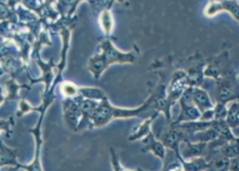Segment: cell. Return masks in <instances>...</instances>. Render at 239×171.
<instances>
[{
  "instance_id": "cell-1",
  "label": "cell",
  "mask_w": 239,
  "mask_h": 171,
  "mask_svg": "<svg viewBox=\"0 0 239 171\" xmlns=\"http://www.w3.org/2000/svg\"><path fill=\"white\" fill-rule=\"evenodd\" d=\"M44 117V112L42 113L39 121L37 123L36 126L34 128L30 129V132L34 135L35 138V142H36V147H35V156L33 161L29 164H18V166L20 168H23L26 171H43L42 164H41L40 160V152H41V147L42 145V133H41V128H42V123Z\"/></svg>"
},
{
  "instance_id": "cell-2",
  "label": "cell",
  "mask_w": 239,
  "mask_h": 171,
  "mask_svg": "<svg viewBox=\"0 0 239 171\" xmlns=\"http://www.w3.org/2000/svg\"><path fill=\"white\" fill-rule=\"evenodd\" d=\"M142 142L144 145L143 150L146 151H151L155 156L159 157V158H164L165 150L163 145L161 142L156 141L151 132L147 136L142 140Z\"/></svg>"
},
{
  "instance_id": "cell-3",
  "label": "cell",
  "mask_w": 239,
  "mask_h": 171,
  "mask_svg": "<svg viewBox=\"0 0 239 171\" xmlns=\"http://www.w3.org/2000/svg\"><path fill=\"white\" fill-rule=\"evenodd\" d=\"M19 163L17 161L16 151L6 145L2 141L1 144V166H18Z\"/></svg>"
},
{
  "instance_id": "cell-4",
  "label": "cell",
  "mask_w": 239,
  "mask_h": 171,
  "mask_svg": "<svg viewBox=\"0 0 239 171\" xmlns=\"http://www.w3.org/2000/svg\"><path fill=\"white\" fill-rule=\"evenodd\" d=\"M154 117H150L144 121V122L137 126L131 132L128 140L130 141H135L140 139H143L150 133V124L152 123Z\"/></svg>"
},
{
  "instance_id": "cell-5",
  "label": "cell",
  "mask_w": 239,
  "mask_h": 171,
  "mask_svg": "<svg viewBox=\"0 0 239 171\" xmlns=\"http://www.w3.org/2000/svg\"><path fill=\"white\" fill-rule=\"evenodd\" d=\"M193 100L200 109H209L213 107L211 104L210 99L208 98L207 93L203 90L200 89H195L193 91Z\"/></svg>"
},
{
  "instance_id": "cell-6",
  "label": "cell",
  "mask_w": 239,
  "mask_h": 171,
  "mask_svg": "<svg viewBox=\"0 0 239 171\" xmlns=\"http://www.w3.org/2000/svg\"><path fill=\"white\" fill-rule=\"evenodd\" d=\"M236 97V93L232 86L227 84H222L218 92V99L219 103L224 104Z\"/></svg>"
},
{
  "instance_id": "cell-7",
  "label": "cell",
  "mask_w": 239,
  "mask_h": 171,
  "mask_svg": "<svg viewBox=\"0 0 239 171\" xmlns=\"http://www.w3.org/2000/svg\"><path fill=\"white\" fill-rule=\"evenodd\" d=\"M227 125L232 127L239 126V104L234 103L231 107L227 116Z\"/></svg>"
},
{
  "instance_id": "cell-8",
  "label": "cell",
  "mask_w": 239,
  "mask_h": 171,
  "mask_svg": "<svg viewBox=\"0 0 239 171\" xmlns=\"http://www.w3.org/2000/svg\"><path fill=\"white\" fill-rule=\"evenodd\" d=\"M110 161L114 171H140L139 170H131L123 167L119 161V154L113 147L110 148Z\"/></svg>"
},
{
  "instance_id": "cell-9",
  "label": "cell",
  "mask_w": 239,
  "mask_h": 171,
  "mask_svg": "<svg viewBox=\"0 0 239 171\" xmlns=\"http://www.w3.org/2000/svg\"><path fill=\"white\" fill-rule=\"evenodd\" d=\"M205 143L202 142L199 144H189L188 145L184 153L185 156L186 157H191V156H196L200 155L203 152V150L205 147Z\"/></svg>"
},
{
  "instance_id": "cell-10",
  "label": "cell",
  "mask_w": 239,
  "mask_h": 171,
  "mask_svg": "<svg viewBox=\"0 0 239 171\" xmlns=\"http://www.w3.org/2000/svg\"><path fill=\"white\" fill-rule=\"evenodd\" d=\"M179 133L175 131H171L167 133L163 138V145L167 147L173 148L179 140Z\"/></svg>"
},
{
  "instance_id": "cell-11",
  "label": "cell",
  "mask_w": 239,
  "mask_h": 171,
  "mask_svg": "<svg viewBox=\"0 0 239 171\" xmlns=\"http://www.w3.org/2000/svg\"><path fill=\"white\" fill-rule=\"evenodd\" d=\"M222 153L227 158H237L239 156V144L236 142L226 146L222 150Z\"/></svg>"
},
{
  "instance_id": "cell-12",
  "label": "cell",
  "mask_w": 239,
  "mask_h": 171,
  "mask_svg": "<svg viewBox=\"0 0 239 171\" xmlns=\"http://www.w3.org/2000/svg\"><path fill=\"white\" fill-rule=\"evenodd\" d=\"M229 164V161L226 156L219 157L212 164V168L214 171H223L227 169Z\"/></svg>"
},
{
  "instance_id": "cell-13",
  "label": "cell",
  "mask_w": 239,
  "mask_h": 171,
  "mask_svg": "<svg viewBox=\"0 0 239 171\" xmlns=\"http://www.w3.org/2000/svg\"><path fill=\"white\" fill-rule=\"evenodd\" d=\"M184 116L187 119L194 120L200 117V112L194 107L185 105L184 107Z\"/></svg>"
},
{
  "instance_id": "cell-14",
  "label": "cell",
  "mask_w": 239,
  "mask_h": 171,
  "mask_svg": "<svg viewBox=\"0 0 239 171\" xmlns=\"http://www.w3.org/2000/svg\"><path fill=\"white\" fill-rule=\"evenodd\" d=\"M227 111L226 108L224 106V104L219 103V104L217 106L215 112V115L216 118L218 119H222V118H225L227 116Z\"/></svg>"
},
{
  "instance_id": "cell-15",
  "label": "cell",
  "mask_w": 239,
  "mask_h": 171,
  "mask_svg": "<svg viewBox=\"0 0 239 171\" xmlns=\"http://www.w3.org/2000/svg\"><path fill=\"white\" fill-rule=\"evenodd\" d=\"M203 165H205L204 163H202L201 161H193L191 164H187V168L188 170H190L191 171H198L203 169Z\"/></svg>"
},
{
  "instance_id": "cell-16",
  "label": "cell",
  "mask_w": 239,
  "mask_h": 171,
  "mask_svg": "<svg viewBox=\"0 0 239 171\" xmlns=\"http://www.w3.org/2000/svg\"><path fill=\"white\" fill-rule=\"evenodd\" d=\"M231 169L233 171H239V157L233 160L231 165Z\"/></svg>"
},
{
  "instance_id": "cell-17",
  "label": "cell",
  "mask_w": 239,
  "mask_h": 171,
  "mask_svg": "<svg viewBox=\"0 0 239 171\" xmlns=\"http://www.w3.org/2000/svg\"><path fill=\"white\" fill-rule=\"evenodd\" d=\"M19 169H20V168L18 166H10L7 171H18Z\"/></svg>"
},
{
  "instance_id": "cell-18",
  "label": "cell",
  "mask_w": 239,
  "mask_h": 171,
  "mask_svg": "<svg viewBox=\"0 0 239 171\" xmlns=\"http://www.w3.org/2000/svg\"><path fill=\"white\" fill-rule=\"evenodd\" d=\"M140 171H144V170H142V169H140V168H139V169H138Z\"/></svg>"
}]
</instances>
